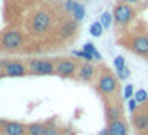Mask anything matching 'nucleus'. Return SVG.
<instances>
[{"label": "nucleus", "instance_id": "11", "mask_svg": "<svg viewBox=\"0 0 148 135\" xmlns=\"http://www.w3.org/2000/svg\"><path fill=\"white\" fill-rule=\"evenodd\" d=\"M26 127L21 122H8L5 125V134L7 135H24Z\"/></svg>", "mask_w": 148, "mask_h": 135}, {"label": "nucleus", "instance_id": "19", "mask_svg": "<svg viewBox=\"0 0 148 135\" xmlns=\"http://www.w3.org/2000/svg\"><path fill=\"white\" fill-rule=\"evenodd\" d=\"M89 33L92 37H96V38H99V37H102L103 33V26L100 24V21H94L92 24L89 26Z\"/></svg>", "mask_w": 148, "mask_h": 135}, {"label": "nucleus", "instance_id": "2", "mask_svg": "<svg viewBox=\"0 0 148 135\" xmlns=\"http://www.w3.org/2000/svg\"><path fill=\"white\" fill-rule=\"evenodd\" d=\"M116 87H118V80L105 68V72H103V73L100 75V78H99L97 89H99L103 95H112V94L116 91Z\"/></svg>", "mask_w": 148, "mask_h": 135}, {"label": "nucleus", "instance_id": "28", "mask_svg": "<svg viewBox=\"0 0 148 135\" xmlns=\"http://www.w3.org/2000/svg\"><path fill=\"white\" fill-rule=\"evenodd\" d=\"M119 2H123V3H127V5H134V3H137L138 0H119Z\"/></svg>", "mask_w": 148, "mask_h": 135}, {"label": "nucleus", "instance_id": "16", "mask_svg": "<svg viewBox=\"0 0 148 135\" xmlns=\"http://www.w3.org/2000/svg\"><path fill=\"white\" fill-rule=\"evenodd\" d=\"M99 21H100V24L103 26V29H110V26H112V22L115 21V18H113V13H110V11H103L102 14H100V18H99Z\"/></svg>", "mask_w": 148, "mask_h": 135}, {"label": "nucleus", "instance_id": "20", "mask_svg": "<svg viewBox=\"0 0 148 135\" xmlns=\"http://www.w3.org/2000/svg\"><path fill=\"white\" fill-rule=\"evenodd\" d=\"M134 99L137 100V103H143L148 100V92L145 89H137L134 94Z\"/></svg>", "mask_w": 148, "mask_h": 135}, {"label": "nucleus", "instance_id": "1", "mask_svg": "<svg viewBox=\"0 0 148 135\" xmlns=\"http://www.w3.org/2000/svg\"><path fill=\"white\" fill-rule=\"evenodd\" d=\"M135 16V11L132 8V5L123 3V2H118L113 8V18H115V22L119 24V26H126L129 24Z\"/></svg>", "mask_w": 148, "mask_h": 135}, {"label": "nucleus", "instance_id": "25", "mask_svg": "<svg viewBox=\"0 0 148 135\" xmlns=\"http://www.w3.org/2000/svg\"><path fill=\"white\" fill-rule=\"evenodd\" d=\"M113 65H115L116 70H119V68L126 67V59L123 57V56H116V57L113 59Z\"/></svg>", "mask_w": 148, "mask_h": 135}, {"label": "nucleus", "instance_id": "6", "mask_svg": "<svg viewBox=\"0 0 148 135\" xmlns=\"http://www.w3.org/2000/svg\"><path fill=\"white\" fill-rule=\"evenodd\" d=\"M23 43V35L16 30H11V32H7L3 35V46L8 49H14L18 46H21Z\"/></svg>", "mask_w": 148, "mask_h": 135}, {"label": "nucleus", "instance_id": "9", "mask_svg": "<svg viewBox=\"0 0 148 135\" xmlns=\"http://www.w3.org/2000/svg\"><path fill=\"white\" fill-rule=\"evenodd\" d=\"M110 135H127V125L123 119H115L108 122Z\"/></svg>", "mask_w": 148, "mask_h": 135}, {"label": "nucleus", "instance_id": "15", "mask_svg": "<svg viewBox=\"0 0 148 135\" xmlns=\"http://www.w3.org/2000/svg\"><path fill=\"white\" fill-rule=\"evenodd\" d=\"M45 124L42 122H32V124L27 127V134L29 135H43L45 134Z\"/></svg>", "mask_w": 148, "mask_h": 135}, {"label": "nucleus", "instance_id": "24", "mask_svg": "<svg viewBox=\"0 0 148 135\" xmlns=\"http://www.w3.org/2000/svg\"><path fill=\"white\" fill-rule=\"evenodd\" d=\"M134 94H135L134 86H132V84H126L124 92H123V97H124L126 100H129V99H132V97H134Z\"/></svg>", "mask_w": 148, "mask_h": 135}, {"label": "nucleus", "instance_id": "22", "mask_svg": "<svg viewBox=\"0 0 148 135\" xmlns=\"http://www.w3.org/2000/svg\"><path fill=\"white\" fill-rule=\"evenodd\" d=\"M73 56H77V57H80V59H84L86 62L94 61V57H92V56H91L89 52H86L84 49H81V51H80V49H75V51H73Z\"/></svg>", "mask_w": 148, "mask_h": 135}, {"label": "nucleus", "instance_id": "26", "mask_svg": "<svg viewBox=\"0 0 148 135\" xmlns=\"http://www.w3.org/2000/svg\"><path fill=\"white\" fill-rule=\"evenodd\" d=\"M77 0H67L65 2V5H64V8H65V11H69V13H73V10L77 8Z\"/></svg>", "mask_w": 148, "mask_h": 135}, {"label": "nucleus", "instance_id": "14", "mask_svg": "<svg viewBox=\"0 0 148 135\" xmlns=\"http://www.w3.org/2000/svg\"><path fill=\"white\" fill-rule=\"evenodd\" d=\"M75 30H77V21H67L61 29V35L67 38L72 33H75Z\"/></svg>", "mask_w": 148, "mask_h": 135}, {"label": "nucleus", "instance_id": "13", "mask_svg": "<svg viewBox=\"0 0 148 135\" xmlns=\"http://www.w3.org/2000/svg\"><path fill=\"white\" fill-rule=\"evenodd\" d=\"M107 119L115 121V119H121V106L119 105H110L107 106Z\"/></svg>", "mask_w": 148, "mask_h": 135}, {"label": "nucleus", "instance_id": "23", "mask_svg": "<svg viewBox=\"0 0 148 135\" xmlns=\"http://www.w3.org/2000/svg\"><path fill=\"white\" fill-rule=\"evenodd\" d=\"M43 135H59V130H58V127H56L54 122H48V124H46L45 134Z\"/></svg>", "mask_w": 148, "mask_h": 135}, {"label": "nucleus", "instance_id": "4", "mask_svg": "<svg viewBox=\"0 0 148 135\" xmlns=\"http://www.w3.org/2000/svg\"><path fill=\"white\" fill-rule=\"evenodd\" d=\"M30 70L37 75H51L54 73V65L49 61L37 59V61H30Z\"/></svg>", "mask_w": 148, "mask_h": 135}, {"label": "nucleus", "instance_id": "17", "mask_svg": "<svg viewBox=\"0 0 148 135\" xmlns=\"http://www.w3.org/2000/svg\"><path fill=\"white\" fill-rule=\"evenodd\" d=\"M83 49L86 52H89L91 56L94 57V61H100L102 59V56H100V52L97 51V48H96V45L94 43H91V42H88V43H84L83 45Z\"/></svg>", "mask_w": 148, "mask_h": 135}, {"label": "nucleus", "instance_id": "8", "mask_svg": "<svg viewBox=\"0 0 148 135\" xmlns=\"http://www.w3.org/2000/svg\"><path fill=\"white\" fill-rule=\"evenodd\" d=\"M132 124H134V127L138 132L148 130V113H143V111L134 113V116H132Z\"/></svg>", "mask_w": 148, "mask_h": 135}, {"label": "nucleus", "instance_id": "5", "mask_svg": "<svg viewBox=\"0 0 148 135\" xmlns=\"http://www.w3.org/2000/svg\"><path fill=\"white\" fill-rule=\"evenodd\" d=\"M129 48L138 56H148V37L147 35H137L132 38Z\"/></svg>", "mask_w": 148, "mask_h": 135}, {"label": "nucleus", "instance_id": "27", "mask_svg": "<svg viewBox=\"0 0 148 135\" xmlns=\"http://www.w3.org/2000/svg\"><path fill=\"white\" fill-rule=\"evenodd\" d=\"M137 105H138V103H137V100H135L134 97L127 100V108H129V111H131V113H135V111H137Z\"/></svg>", "mask_w": 148, "mask_h": 135}, {"label": "nucleus", "instance_id": "3", "mask_svg": "<svg viewBox=\"0 0 148 135\" xmlns=\"http://www.w3.org/2000/svg\"><path fill=\"white\" fill-rule=\"evenodd\" d=\"M49 26H51V18H49V14L45 13V11H40V13H37L35 16L32 18V29L35 30V32H38V33L46 32V30L49 29Z\"/></svg>", "mask_w": 148, "mask_h": 135}, {"label": "nucleus", "instance_id": "10", "mask_svg": "<svg viewBox=\"0 0 148 135\" xmlns=\"http://www.w3.org/2000/svg\"><path fill=\"white\" fill-rule=\"evenodd\" d=\"M5 73L8 76H24L26 75V68L23 64L19 62H10V64L5 67Z\"/></svg>", "mask_w": 148, "mask_h": 135}, {"label": "nucleus", "instance_id": "29", "mask_svg": "<svg viewBox=\"0 0 148 135\" xmlns=\"http://www.w3.org/2000/svg\"><path fill=\"white\" fill-rule=\"evenodd\" d=\"M99 135H110V130H108V127H103L102 130L99 132Z\"/></svg>", "mask_w": 148, "mask_h": 135}, {"label": "nucleus", "instance_id": "12", "mask_svg": "<svg viewBox=\"0 0 148 135\" xmlns=\"http://www.w3.org/2000/svg\"><path fill=\"white\" fill-rule=\"evenodd\" d=\"M94 72H96V68H94V65H91L89 62H86L84 65H81L80 67V80L83 81H91L94 76Z\"/></svg>", "mask_w": 148, "mask_h": 135}, {"label": "nucleus", "instance_id": "7", "mask_svg": "<svg viewBox=\"0 0 148 135\" xmlns=\"http://www.w3.org/2000/svg\"><path fill=\"white\" fill-rule=\"evenodd\" d=\"M75 72H77V65H75V62L67 61V59L61 61L58 65H56V73H59L61 76H72Z\"/></svg>", "mask_w": 148, "mask_h": 135}, {"label": "nucleus", "instance_id": "18", "mask_svg": "<svg viewBox=\"0 0 148 135\" xmlns=\"http://www.w3.org/2000/svg\"><path fill=\"white\" fill-rule=\"evenodd\" d=\"M72 16H73V21H77V22H81V21L84 19V16H86V8H84V5L78 3L77 8L73 10V13H72Z\"/></svg>", "mask_w": 148, "mask_h": 135}, {"label": "nucleus", "instance_id": "21", "mask_svg": "<svg viewBox=\"0 0 148 135\" xmlns=\"http://www.w3.org/2000/svg\"><path fill=\"white\" fill-rule=\"evenodd\" d=\"M116 75H118V80L124 81V80H127V78L131 76V68L126 65V67H123V68H119V70H116Z\"/></svg>", "mask_w": 148, "mask_h": 135}]
</instances>
